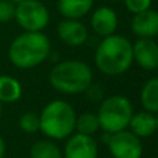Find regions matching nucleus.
<instances>
[{"mask_svg": "<svg viewBox=\"0 0 158 158\" xmlns=\"http://www.w3.org/2000/svg\"><path fill=\"white\" fill-rule=\"evenodd\" d=\"M133 112V104L126 96L112 94L100 101L96 114L98 117L101 131L107 133H115L128 129Z\"/></svg>", "mask_w": 158, "mask_h": 158, "instance_id": "39448f33", "label": "nucleus"}, {"mask_svg": "<svg viewBox=\"0 0 158 158\" xmlns=\"http://www.w3.org/2000/svg\"><path fill=\"white\" fill-rule=\"evenodd\" d=\"M94 64L98 71L107 77L125 74L133 64L132 43L125 36L117 33L106 36L97 44Z\"/></svg>", "mask_w": 158, "mask_h": 158, "instance_id": "f257e3e1", "label": "nucleus"}, {"mask_svg": "<svg viewBox=\"0 0 158 158\" xmlns=\"http://www.w3.org/2000/svg\"><path fill=\"white\" fill-rule=\"evenodd\" d=\"M57 33L58 38L71 47H79L86 43L89 38L87 28L83 22L79 19H68L64 18L60 24L57 25Z\"/></svg>", "mask_w": 158, "mask_h": 158, "instance_id": "9d476101", "label": "nucleus"}, {"mask_svg": "<svg viewBox=\"0 0 158 158\" xmlns=\"http://www.w3.org/2000/svg\"><path fill=\"white\" fill-rule=\"evenodd\" d=\"M125 2V6L131 13L137 14L142 13L144 10H148L151 7V2L153 0H123Z\"/></svg>", "mask_w": 158, "mask_h": 158, "instance_id": "412c9836", "label": "nucleus"}, {"mask_svg": "<svg viewBox=\"0 0 158 158\" xmlns=\"http://www.w3.org/2000/svg\"><path fill=\"white\" fill-rule=\"evenodd\" d=\"M49 82L57 92L77 96L85 93L93 83V71L85 61L64 60L50 69Z\"/></svg>", "mask_w": 158, "mask_h": 158, "instance_id": "7ed1b4c3", "label": "nucleus"}, {"mask_svg": "<svg viewBox=\"0 0 158 158\" xmlns=\"http://www.w3.org/2000/svg\"><path fill=\"white\" fill-rule=\"evenodd\" d=\"M22 96V85L10 75H0V103H15Z\"/></svg>", "mask_w": 158, "mask_h": 158, "instance_id": "2eb2a0df", "label": "nucleus"}, {"mask_svg": "<svg viewBox=\"0 0 158 158\" xmlns=\"http://www.w3.org/2000/svg\"><path fill=\"white\" fill-rule=\"evenodd\" d=\"M157 115V132H158V114H156Z\"/></svg>", "mask_w": 158, "mask_h": 158, "instance_id": "b1692460", "label": "nucleus"}, {"mask_svg": "<svg viewBox=\"0 0 158 158\" xmlns=\"http://www.w3.org/2000/svg\"><path fill=\"white\" fill-rule=\"evenodd\" d=\"M15 15V4L10 0H0V24L13 21Z\"/></svg>", "mask_w": 158, "mask_h": 158, "instance_id": "aec40b11", "label": "nucleus"}, {"mask_svg": "<svg viewBox=\"0 0 158 158\" xmlns=\"http://www.w3.org/2000/svg\"><path fill=\"white\" fill-rule=\"evenodd\" d=\"M52 54V44L42 32H22L8 47V60L19 69H31L40 65Z\"/></svg>", "mask_w": 158, "mask_h": 158, "instance_id": "f03ea898", "label": "nucleus"}, {"mask_svg": "<svg viewBox=\"0 0 158 158\" xmlns=\"http://www.w3.org/2000/svg\"><path fill=\"white\" fill-rule=\"evenodd\" d=\"M4 156H6V142L0 136V158H4Z\"/></svg>", "mask_w": 158, "mask_h": 158, "instance_id": "4be33fe9", "label": "nucleus"}, {"mask_svg": "<svg viewBox=\"0 0 158 158\" xmlns=\"http://www.w3.org/2000/svg\"><path fill=\"white\" fill-rule=\"evenodd\" d=\"M90 27L96 35L106 38L115 33L118 28V15L111 7H98L90 18Z\"/></svg>", "mask_w": 158, "mask_h": 158, "instance_id": "9b49d317", "label": "nucleus"}, {"mask_svg": "<svg viewBox=\"0 0 158 158\" xmlns=\"http://www.w3.org/2000/svg\"><path fill=\"white\" fill-rule=\"evenodd\" d=\"M131 28L137 38L153 39L154 36H158V11L148 8L142 13L133 14Z\"/></svg>", "mask_w": 158, "mask_h": 158, "instance_id": "f8f14e48", "label": "nucleus"}, {"mask_svg": "<svg viewBox=\"0 0 158 158\" xmlns=\"http://www.w3.org/2000/svg\"><path fill=\"white\" fill-rule=\"evenodd\" d=\"M98 131H100V122H98V117L96 112L86 111L83 114L77 115L75 132L87 135V136H94Z\"/></svg>", "mask_w": 158, "mask_h": 158, "instance_id": "a211bd4d", "label": "nucleus"}, {"mask_svg": "<svg viewBox=\"0 0 158 158\" xmlns=\"http://www.w3.org/2000/svg\"><path fill=\"white\" fill-rule=\"evenodd\" d=\"M29 158H63V150L54 140H36L29 148Z\"/></svg>", "mask_w": 158, "mask_h": 158, "instance_id": "f3484780", "label": "nucleus"}, {"mask_svg": "<svg viewBox=\"0 0 158 158\" xmlns=\"http://www.w3.org/2000/svg\"><path fill=\"white\" fill-rule=\"evenodd\" d=\"M128 129L139 139H147L157 132V115L146 110L133 112Z\"/></svg>", "mask_w": 158, "mask_h": 158, "instance_id": "ddd939ff", "label": "nucleus"}, {"mask_svg": "<svg viewBox=\"0 0 158 158\" xmlns=\"http://www.w3.org/2000/svg\"><path fill=\"white\" fill-rule=\"evenodd\" d=\"M94 0H58L57 8L64 18L81 19L90 13Z\"/></svg>", "mask_w": 158, "mask_h": 158, "instance_id": "4468645a", "label": "nucleus"}, {"mask_svg": "<svg viewBox=\"0 0 158 158\" xmlns=\"http://www.w3.org/2000/svg\"><path fill=\"white\" fill-rule=\"evenodd\" d=\"M111 2H119V0H111Z\"/></svg>", "mask_w": 158, "mask_h": 158, "instance_id": "a878e982", "label": "nucleus"}, {"mask_svg": "<svg viewBox=\"0 0 158 158\" xmlns=\"http://www.w3.org/2000/svg\"><path fill=\"white\" fill-rule=\"evenodd\" d=\"M14 19L25 32H42L49 24L50 14L39 0H24L15 4Z\"/></svg>", "mask_w": 158, "mask_h": 158, "instance_id": "423d86ee", "label": "nucleus"}, {"mask_svg": "<svg viewBox=\"0 0 158 158\" xmlns=\"http://www.w3.org/2000/svg\"><path fill=\"white\" fill-rule=\"evenodd\" d=\"M39 114L35 111H27L19 117L18 126L25 133H36L39 132Z\"/></svg>", "mask_w": 158, "mask_h": 158, "instance_id": "6ab92c4d", "label": "nucleus"}, {"mask_svg": "<svg viewBox=\"0 0 158 158\" xmlns=\"http://www.w3.org/2000/svg\"><path fill=\"white\" fill-rule=\"evenodd\" d=\"M98 144L93 136L74 132L65 139L63 158H97Z\"/></svg>", "mask_w": 158, "mask_h": 158, "instance_id": "6e6552de", "label": "nucleus"}, {"mask_svg": "<svg viewBox=\"0 0 158 158\" xmlns=\"http://www.w3.org/2000/svg\"><path fill=\"white\" fill-rule=\"evenodd\" d=\"M77 115L71 103L61 98L52 100L39 114V131L50 140H65L75 132Z\"/></svg>", "mask_w": 158, "mask_h": 158, "instance_id": "20e7f679", "label": "nucleus"}, {"mask_svg": "<svg viewBox=\"0 0 158 158\" xmlns=\"http://www.w3.org/2000/svg\"><path fill=\"white\" fill-rule=\"evenodd\" d=\"M133 61L144 71H154L158 68V43L151 38H137L132 43Z\"/></svg>", "mask_w": 158, "mask_h": 158, "instance_id": "1a4fd4ad", "label": "nucleus"}, {"mask_svg": "<svg viewBox=\"0 0 158 158\" xmlns=\"http://www.w3.org/2000/svg\"><path fill=\"white\" fill-rule=\"evenodd\" d=\"M140 104L146 111L158 114V77L150 78L144 82L140 90Z\"/></svg>", "mask_w": 158, "mask_h": 158, "instance_id": "dca6fc26", "label": "nucleus"}, {"mask_svg": "<svg viewBox=\"0 0 158 158\" xmlns=\"http://www.w3.org/2000/svg\"><path fill=\"white\" fill-rule=\"evenodd\" d=\"M0 118H2V103H0Z\"/></svg>", "mask_w": 158, "mask_h": 158, "instance_id": "393cba45", "label": "nucleus"}, {"mask_svg": "<svg viewBox=\"0 0 158 158\" xmlns=\"http://www.w3.org/2000/svg\"><path fill=\"white\" fill-rule=\"evenodd\" d=\"M11 3H14V4H18V3H21V2H24V0H10Z\"/></svg>", "mask_w": 158, "mask_h": 158, "instance_id": "5701e85b", "label": "nucleus"}, {"mask_svg": "<svg viewBox=\"0 0 158 158\" xmlns=\"http://www.w3.org/2000/svg\"><path fill=\"white\" fill-rule=\"evenodd\" d=\"M107 147L112 158H142L143 156L142 139L135 136L129 129L111 133Z\"/></svg>", "mask_w": 158, "mask_h": 158, "instance_id": "0eeeda50", "label": "nucleus"}]
</instances>
